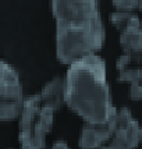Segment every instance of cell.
Segmentation results:
<instances>
[{
  "instance_id": "cell-1",
  "label": "cell",
  "mask_w": 142,
  "mask_h": 149,
  "mask_svg": "<svg viewBox=\"0 0 142 149\" xmlns=\"http://www.w3.org/2000/svg\"><path fill=\"white\" fill-rule=\"evenodd\" d=\"M64 103L85 123L110 121L117 109L113 104L106 63L90 54L71 63L64 75Z\"/></svg>"
},
{
  "instance_id": "cell-2",
  "label": "cell",
  "mask_w": 142,
  "mask_h": 149,
  "mask_svg": "<svg viewBox=\"0 0 142 149\" xmlns=\"http://www.w3.org/2000/svg\"><path fill=\"white\" fill-rule=\"evenodd\" d=\"M104 25L102 18L86 24H56V54L65 65L79 58L96 54L104 43Z\"/></svg>"
},
{
  "instance_id": "cell-3",
  "label": "cell",
  "mask_w": 142,
  "mask_h": 149,
  "mask_svg": "<svg viewBox=\"0 0 142 149\" xmlns=\"http://www.w3.org/2000/svg\"><path fill=\"white\" fill-rule=\"evenodd\" d=\"M50 4L56 24L75 25L100 18L97 0H52Z\"/></svg>"
},
{
  "instance_id": "cell-4",
  "label": "cell",
  "mask_w": 142,
  "mask_h": 149,
  "mask_svg": "<svg viewBox=\"0 0 142 149\" xmlns=\"http://www.w3.org/2000/svg\"><path fill=\"white\" fill-rule=\"evenodd\" d=\"M116 130L109 143L100 149H135L142 141V127L127 107L117 109L114 114Z\"/></svg>"
},
{
  "instance_id": "cell-5",
  "label": "cell",
  "mask_w": 142,
  "mask_h": 149,
  "mask_svg": "<svg viewBox=\"0 0 142 149\" xmlns=\"http://www.w3.org/2000/svg\"><path fill=\"white\" fill-rule=\"evenodd\" d=\"M114 117L110 121L102 124L85 123L79 134L78 145L81 149H100L111 139V136L114 135Z\"/></svg>"
},
{
  "instance_id": "cell-6",
  "label": "cell",
  "mask_w": 142,
  "mask_h": 149,
  "mask_svg": "<svg viewBox=\"0 0 142 149\" xmlns=\"http://www.w3.org/2000/svg\"><path fill=\"white\" fill-rule=\"evenodd\" d=\"M25 99L18 71L1 60L0 64V102H22Z\"/></svg>"
},
{
  "instance_id": "cell-7",
  "label": "cell",
  "mask_w": 142,
  "mask_h": 149,
  "mask_svg": "<svg viewBox=\"0 0 142 149\" xmlns=\"http://www.w3.org/2000/svg\"><path fill=\"white\" fill-rule=\"evenodd\" d=\"M120 47L123 53L142 54V22L135 15L128 25L120 31Z\"/></svg>"
},
{
  "instance_id": "cell-8",
  "label": "cell",
  "mask_w": 142,
  "mask_h": 149,
  "mask_svg": "<svg viewBox=\"0 0 142 149\" xmlns=\"http://www.w3.org/2000/svg\"><path fill=\"white\" fill-rule=\"evenodd\" d=\"M42 104L58 110L64 103V78H53L39 92Z\"/></svg>"
},
{
  "instance_id": "cell-9",
  "label": "cell",
  "mask_w": 142,
  "mask_h": 149,
  "mask_svg": "<svg viewBox=\"0 0 142 149\" xmlns=\"http://www.w3.org/2000/svg\"><path fill=\"white\" fill-rule=\"evenodd\" d=\"M135 15V13H124V11H117L116 10V11H113L110 14V22L118 31H123L124 28L134 19Z\"/></svg>"
},
{
  "instance_id": "cell-10",
  "label": "cell",
  "mask_w": 142,
  "mask_h": 149,
  "mask_svg": "<svg viewBox=\"0 0 142 149\" xmlns=\"http://www.w3.org/2000/svg\"><path fill=\"white\" fill-rule=\"evenodd\" d=\"M113 7L117 11H124V13H134L138 8L139 0H111Z\"/></svg>"
},
{
  "instance_id": "cell-11",
  "label": "cell",
  "mask_w": 142,
  "mask_h": 149,
  "mask_svg": "<svg viewBox=\"0 0 142 149\" xmlns=\"http://www.w3.org/2000/svg\"><path fill=\"white\" fill-rule=\"evenodd\" d=\"M128 97L131 100H142V82L128 85Z\"/></svg>"
},
{
  "instance_id": "cell-12",
  "label": "cell",
  "mask_w": 142,
  "mask_h": 149,
  "mask_svg": "<svg viewBox=\"0 0 142 149\" xmlns=\"http://www.w3.org/2000/svg\"><path fill=\"white\" fill-rule=\"evenodd\" d=\"M52 149H70V146H68L64 141H57V142L52 146Z\"/></svg>"
},
{
  "instance_id": "cell-13",
  "label": "cell",
  "mask_w": 142,
  "mask_h": 149,
  "mask_svg": "<svg viewBox=\"0 0 142 149\" xmlns=\"http://www.w3.org/2000/svg\"><path fill=\"white\" fill-rule=\"evenodd\" d=\"M138 10L142 11V0H139V3H138Z\"/></svg>"
}]
</instances>
